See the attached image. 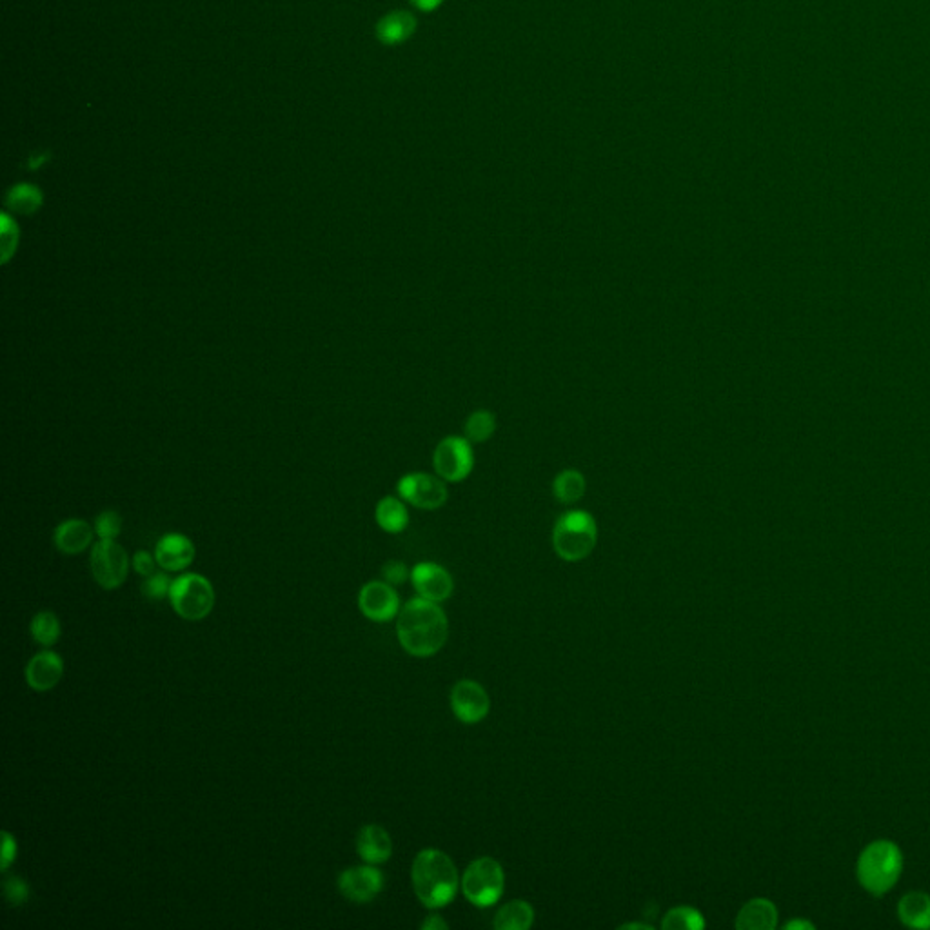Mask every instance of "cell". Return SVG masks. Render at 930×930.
<instances>
[{
  "label": "cell",
  "instance_id": "obj_1",
  "mask_svg": "<svg viewBox=\"0 0 930 930\" xmlns=\"http://www.w3.org/2000/svg\"><path fill=\"white\" fill-rule=\"evenodd\" d=\"M396 634L407 654L429 658L446 645L449 622L440 605L418 596L409 600L398 613Z\"/></svg>",
  "mask_w": 930,
  "mask_h": 930
},
{
  "label": "cell",
  "instance_id": "obj_2",
  "mask_svg": "<svg viewBox=\"0 0 930 930\" xmlns=\"http://www.w3.org/2000/svg\"><path fill=\"white\" fill-rule=\"evenodd\" d=\"M411 881L416 898L422 901L424 907L442 909L455 900L462 880L458 876L455 863L446 852L426 849L416 854L411 869Z\"/></svg>",
  "mask_w": 930,
  "mask_h": 930
},
{
  "label": "cell",
  "instance_id": "obj_3",
  "mask_svg": "<svg viewBox=\"0 0 930 930\" xmlns=\"http://www.w3.org/2000/svg\"><path fill=\"white\" fill-rule=\"evenodd\" d=\"M903 872V852L898 843L876 840L861 851L856 863V878L872 896L891 892Z\"/></svg>",
  "mask_w": 930,
  "mask_h": 930
},
{
  "label": "cell",
  "instance_id": "obj_4",
  "mask_svg": "<svg viewBox=\"0 0 930 930\" xmlns=\"http://www.w3.org/2000/svg\"><path fill=\"white\" fill-rule=\"evenodd\" d=\"M598 540V527L593 516L585 511H569L558 518L553 531L556 555L565 562H580L593 553Z\"/></svg>",
  "mask_w": 930,
  "mask_h": 930
},
{
  "label": "cell",
  "instance_id": "obj_5",
  "mask_svg": "<svg viewBox=\"0 0 930 930\" xmlns=\"http://www.w3.org/2000/svg\"><path fill=\"white\" fill-rule=\"evenodd\" d=\"M505 874L502 865L489 856H482L467 865L460 887L467 901L480 909L493 907L504 894Z\"/></svg>",
  "mask_w": 930,
  "mask_h": 930
},
{
  "label": "cell",
  "instance_id": "obj_6",
  "mask_svg": "<svg viewBox=\"0 0 930 930\" xmlns=\"http://www.w3.org/2000/svg\"><path fill=\"white\" fill-rule=\"evenodd\" d=\"M168 598L175 613L189 622L204 620L215 607L213 585L197 573L182 574L173 580Z\"/></svg>",
  "mask_w": 930,
  "mask_h": 930
},
{
  "label": "cell",
  "instance_id": "obj_7",
  "mask_svg": "<svg viewBox=\"0 0 930 930\" xmlns=\"http://www.w3.org/2000/svg\"><path fill=\"white\" fill-rule=\"evenodd\" d=\"M91 573L102 589H119L129 573L126 549L115 540H99L91 549Z\"/></svg>",
  "mask_w": 930,
  "mask_h": 930
},
{
  "label": "cell",
  "instance_id": "obj_8",
  "mask_svg": "<svg viewBox=\"0 0 930 930\" xmlns=\"http://www.w3.org/2000/svg\"><path fill=\"white\" fill-rule=\"evenodd\" d=\"M433 465L436 475L446 482H462L475 467L473 444L465 436H447L436 446Z\"/></svg>",
  "mask_w": 930,
  "mask_h": 930
},
{
  "label": "cell",
  "instance_id": "obj_9",
  "mask_svg": "<svg viewBox=\"0 0 930 930\" xmlns=\"http://www.w3.org/2000/svg\"><path fill=\"white\" fill-rule=\"evenodd\" d=\"M398 495L418 509L435 511L447 502L446 480L438 475L427 473H409L398 482Z\"/></svg>",
  "mask_w": 930,
  "mask_h": 930
},
{
  "label": "cell",
  "instance_id": "obj_10",
  "mask_svg": "<svg viewBox=\"0 0 930 930\" xmlns=\"http://www.w3.org/2000/svg\"><path fill=\"white\" fill-rule=\"evenodd\" d=\"M338 889L346 900L369 903L384 889V876L375 865L351 867L338 876Z\"/></svg>",
  "mask_w": 930,
  "mask_h": 930
},
{
  "label": "cell",
  "instance_id": "obj_11",
  "mask_svg": "<svg viewBox=\"0 0 930 930\" xmlns=\"http://www.w3.org/2000/svg\"><path fill=\"white\" fill-rule=\"evenodd\" d=\"M451 709L460 722H482L491 709V698L475 680H460L451 691Z\"/></svg>",
  "mask_w": 930,
  "mask_h": 930
},
{
  "label": "cell",
  "instance_id": "obj_12",
  "mask_svg": "<svg viewBox=\"0 0 930 930\" xmlns=\"http://www.w3.org/2000/svg\"><path fill=\"white\" fill-rule=\"evenodd\" d=\"M358 609L371 622H389L400 613V598L387 582H369L358 593Z\"/></svg>",
  "mask_w": 930,
  "mask_h": 930
},
{
  "label": "cell",
  "instance_id": "obj_13",
  "mask_svg": "<svg viewBox=\"0 0 930 930\" xmlns=\"http://www.w3.org/2000/svg\"><path fill=\"white\" fill-rule=\"evenodd\" d=\"M411 582L418 596L436 604L447 600L455 589L453 578L446 567L433 562L415 565V569L411 571Z\"/></svg>",
  "mask_w": 930,
  "mask_h": 930
},
{
  "label": "cell",
  "instance_id": "obj_14",
  "mask_svg": "<svg viewBox=\"0 0 930 930\" xmlns=\"http://www.w3.org/2000/svg\"><path fill=\"white\" fill-rule=\"evenodd\" d=\"M64 674V662L59 654L53 651H42L35 654L26 665V683L37 693H46L59 685Z\"/></svg>",
  "mask_w": 930,
  "mask_h": 930
},
{
  "label": "cell",
  "instance_id": "obj_15",
  "mask_svg": "<svg viewBox=\"0 0 930 930\" xmlns=\"http://www.w3.org/2000/svg\"><path fill=\"white\" fill-rule=\"evenodd\" d=\"M155 558L160 567L169 573L184 571L195 560V545L188 536L169 533L162 536L155 547Z\"/></svg>",
  "mask_w": 930,
  "mask_h": 930
},
{
  "label": "cell",
  "instance_id": "obj_16",
  "mask_svg": "<svg viewBox=\"0 0 930 930\" xmlns=\"http://www.w3.org/2000/svg\"><path fill=\"white\" fill-rule=\"evenodd\" d=\"M357 852L369 865L386 863L393 854V840L389 832L380 825H366L357 836Z\"/></svg>",
  "mask_w": 930,
  "mask_h": 930
},
{
  "label": "cell",
  "instance_id": "obj_17",
  "mask_svg": "<svg viewBox=\"0 0 930 930\" xmlns=\"http://www.w3.org/2000/svg\"><path fill=\"white\" fill-rule=\"evenodd\" d=\"M95 535V527H91L86 520L70 518L55 529L53 542L64 555H80L90 547Z\"/></svg>",
  "mask_w": 930,
  "mask_h": 930
},
{
  "label": "cell",
  "instance_id": "obj_18",
  "mask_svg": "<svg viewBox=\"0 0 930 930\" xmlns=\"http://www.w3.org/2000/svg\"><path fill=\"white\" fill-rule=\"evenodd\" d=\"M415 15L409 11L396 10L384 15L376 24V39L384 46H398L411 39L416 31Z\"/></svg>",
  "mask_w": 930,
  "mask_h": 930
},
{
  "label": "cell",
  "instance_id": "obj_19",
  "mask_svg": "<svg viewBox=\"0 0 930 930\" xmlns=\"http://www.w3.org/2000/svg\"><path fill=\"white\" fill-rule=\"evenodd\" d=\"M734 927L738 930H772L778 927V909L767 898H754L743 905Z\"/></svg>",
  "mask_w": 930,
  "mask_h": 930
},
{
  "label": "cell",
  "instance_id": "obj_20",
  "mask_svg": "<svg viewBox=\"0 0 930 930\" xmlns=\"http://www.w3.org/2000/svg\"><path fill=\"white\" fill-rule=\"evenodd\" d=\"M898 920L911 929H930V896L927 892H907L898 903Z\"/></svg>",
  "mask_w": 930,
  "mask_h": 930
},
{
  "label": "cell",
  "instance_id": "obj_21",
  "mask_svg": "<svg viewBox=\"0 0 930 930\" xmlns=\"http://www.w3.org/2000/svg\"><path fill=\"white\" fill-rule=\"evenodd\" d=\"M375 518L376 524L380 525L386 533L398 535L409 524V511L402 498L386 496L376 504Z\"/></svg>",
  "mask_w": 930,
  "mask_h": 930
},
{
  "label": "cell",
  "instance_id": "obj_22",
  "mask_svg": "<svg viewBox=\"0 0 930 930\" xmlns=\"http://www.w3.org/2000/svg\"><path fill=\"white\" fill-rule=\"evenodd\" d=\"M535 923V909L524 900H513L505 903L500 911L496 912V930H527Z\"/></svg>",
  "mask_w": 930,
  "mask_h": 930
},
{
  "label": "cell",
  "instance_id": "obj_23",
  "mask_svg": "<svg viewBox=\"0 0 930 930\" xmlns=\"http://www.w3.org/2000/svg\"><path fill=\"white\" fill-rule=\"evenodd\" d=\"M44 202V195L37 186L33 184H28V182H22V184H17L8 191L6 195V206L13 213H19V215H33L39 211L40 206Z\"/></svg>",
  "mask_w": 930,
  "mask_h": 930
},
{
  "label": "cell",
  "instance_id": "obj_24",
  "mask_svg": "<svg viewBox=\"0 0 930 930\" xmlns=\"http://www.w3.org/2000/svg\"><path fill=\"white\" fill-rule=\"evenodd\" d=\"M585 489H587L585 476L576 469H565L560 475L556 476L555 482H553V493H555L556 500L565 505L580 502L584 498Z\"/></svg>",
  "mask_w": 930,
  "mask_h": 930
},
{
  "label": "cell",
  "instance_id": "obj_25",
  "mask_svg": "<svg viewBox=\"0 0 930 930\" xmlns=\"http://www.w3.org/2000/svg\"><path fill=\"white\" fill-rule=\"evenodd\" d=\"M30 631L37 644L42 647H53L60 638L59 616L53 611H40L33 616Z\"/></svg>",
  "mask_w": 930,
  "mask_h": 930
},
{
  "label": "cell",
  "instance_id": "obj_26",
  "mask_svg": "<svg viewBox=\"0 0 930 930\" xmlns=\"http://www.w3.org/2000/svg\"><path fill=\"white\" fill-rule=\"evenodd\" d=\"M495 431L496 416L487 409L475 411V413L467 416V420H465V438L471 444H484L491 436L495 435Z\"/></svg>",
  "mask_w": 930,
  "mask_h": 930
},
{
  "label": "cell",
  "instance_id": "obj_27",
  "mask_svg": "<svg viewBox=\"0 0 930 930\" xmlns=\"http://www.w3.org/2000/svg\"><path fill=\"white\" fill-rule=\"evenodd\" d=\"M707 923L703 920L702 912L693 907H676L665 914L662 921L663 930H700Z\"/></svg>",
  "mask_w": 930,
  "mask_h": 930
},
{
  "label": "cell",
  "instance_id": "obj_28",
  "mask_svg": "<svg viewBox=\"0 0 930 930\" xmlns=\"http://www.w3.org/2000/svg\"><path fill=\"white\" fill-rule=\"evenodd\" d=\"M19 226L13 218L8 215V213H2L0 217V262L2 264H8L15 251H17V246H19Z\"/></svg>",
  "mask_w": 930,
  "mask_h": 930
},
{
  "label": "cell",
  "instance_id": "obj_29",
  "mask_svg": "<svg viewBox=\"0 0 930 930\" xmlns=\"http://www.w3.org/2000/svg\"><path fill=\"white\" fill-rule=\"evenodd\" d=\"M93 527L100 540H115L122 531V516L117 511H104L97 516Z\"/></svg>",
  "mask_w": 930,
  "mask_h": 930
},
{
  "label": "cell",
  "instance_id": "obj_30",
  "mask_svg": "<svg viewBox=\"0 0 930 930\" xmlns=\"http://www.w3.org/2000/svg\"><path fill=\"white\" fill-rule=\"evenodd\" d=\"M171 584L173 580H169L168 574L164 573H155L151 574L146 578V582L142 584V594L149 598V600H164L166 596H169V591H171Z\"/></svg>",
  "mask_w": 930,
  "mask_h": 930
},
{
  "label": "cell",
  "instance_id": "obj_31",
  "mask_svg": "<svg viewBox=\"0 0 930 930\" xmlns=\"http://www.w3.org/2000/svg\"><path fill=\"white\" fill-rule=\"evenodd\" d=\"M4 896H6V900L10 901V905L19 907L30 898V887L22 878L11 876V878L4 881Z\"/></svg>",
  "mask_w": 930,
  "mask_h": 930
},
{
  "label": "cell",
  "instance_id": "obj_32",
  "mask_svg": "<svg viewBox=\"0 0 930 930\" xmlns=\"http://www.w3.org/2000/svg\"><path fill=\"white\" fill-rule=\"evenodd\" d=\"M382 576H384V582L391 585H402L407 580V576H411L409 571H407L406 564L404 562H398V560H391L384 565L382 569Z\"/></svg>",
  "mask_w": 930,
  "mask_h": 930
},
{
  "label": "cell",
  "instance_id": "obj_33",
  "mask_svg": "<svg viewBox=\"0 0 930 930\" xmlns=\"http://www.w3.org/2000/svg\"><path fill=\"white\" fill-rule=\"evenodd\" d=\"M157 565H159L157 558L153 555H149L146 551H137L135 556H133V569H135L140 576H144V578H148L151 574H155Z\"/></svg>",
  "mask_w": 930,
  "mask_h": 930
},
{
  "label": "cell",
  "instance_id": "obj_34",
  "mask_svg": "<svg viewBox=\"0 0 930 930\" xmlns=\"http://www.w3.org/2000/svg\"><path fill=\"white\" fill-rule=\"evenodd\" d=\"M2 838H4V845H2V871L6 872L10 869L11 863L17 858V841L11 836L10 832H2Z\"/></svg>",
  "mask_w": 930,
  "mask_h": 930
},
{
  "label": "cell",
  "instance_id": "obj_35",
  "mask_svg": "<svg viewBox=\"0 0 930 930\" xmlns=\"http://www.w3.org/2000/svg\"><path fill=\"white\" fill-rule=\"evenodd\" d=\"M449 925L447 921L438 916V914H433V916H427L426 921L422 923V930H447Z\"/></svg>",
  "mask_w": 930,
  "mask_h": 930
},
{
  "label": "cell",
  "instance_id": "obj_36",
  "mask_svg": "<svg viewBox=\"0 0 930 930\" xmlns=\"http://www.w3.org/2000/svg\"><path fill=\"white\" fill-rule=\"evenodd\" d=\"M409 2L415 6L416 10L426 11V13L438 10L444 4V0H409Z\"/></svg>",
  "mask_w": 930,
  "mask_h": 930
},
{
  "label": "cell",
  "instance_id": "obj_37",
  "mask_svg": "<svg viewBox=\"0 0 930 930\" xmlns=\"http://www.w3.org/2000/svg\"><path fill=\"white\" fill-rule=\"evenodd\" d=\"M785 929H789V930H800V929L812 930V929H816V925H814V923H812V921L792 920V921H789V923H785Z\"/></svg>",
  "mask_w": 930,
  "mask_h": 930
},
{
  "label": "cell",
  "instance_id": "obj_38",
  "mask_svg": "<svg viewBox=\"0 0 930 930\" xmlns=\"http://www.w3.org/2000/svg\"><path fill=\"white\" fill-rule=\"evenodd\" d=\"M620 929L653 930V927H651V925H647V923H625V925H622Z\"/></svg>",
  "mask_w": 930,
  "mask_h": 930
}]
</instances>
